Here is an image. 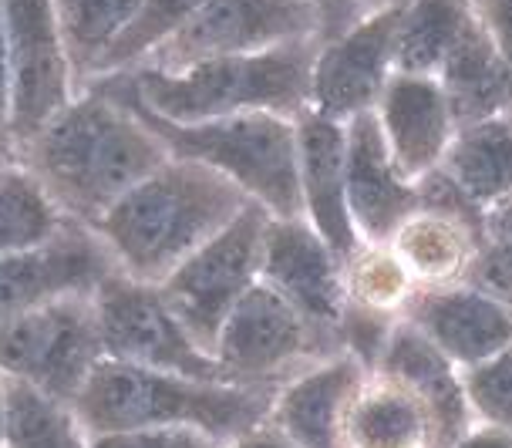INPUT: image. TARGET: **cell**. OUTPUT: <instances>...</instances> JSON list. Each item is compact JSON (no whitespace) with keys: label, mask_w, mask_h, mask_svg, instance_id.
<instances>
[{"label":"cell","mask_w":512,"mask_h":448,"mask_svg":"<svg viewBox=\"0 0 512 448\" xmlns=\"http://www.w3.org/2000/svg\"><path fill=\"white\" fill-rule=\"evenodd\" d=\"M465 283H472L475 290H482V294L492 297L499 307H506L512 314V240L489 236L479 246V253H475Z\"/></svg>","instance_id":"cell-32"},{"label":"cell","mask_w":512,"mask_h":448,"mask_svg":"<svg viewBox=\"0 0 512 448\" xmlns=\"http://www.w3.org/2000/svg\"><path fill=\"white\" fill-rule=\"evenodd\" d=\"M4 24L11 54L7 135L17 149L78 95V81L51 0H4Z\"/></svg>","instance_id":"cell-11"},{"label":"cell","mask_w":512,"mask_h":448,"mask_svg":"<svg viewBox=\"0 0 512 448\" xmlns=\"http://www.w3.org/2000/svg\"><path fill=\"white\" fill-rule=\"evenodd\" d=\"M482 213L512 199V115L459 125L442 169Z\"/></svg>","instance_id":"cell-24"},{"label":"cell","mask_w":512,"mask_h":448,"mask_svg":"<svg viewBox=\"0 0 512 448\" xmlns=\"http://www.w3.org/2000/svg\"><path fill=\"white\" fill-rule=\"evenodd\" d=\"M102 358L91 297H68L0 324V371L64 405H75Z\"/></svg>","instance_id":"cell-8"},{"label":"cell","mask_w":512,"mask_h":448,"mask_svg":"<svg viewBox=\"0 0 512 448\" xmlns=\"http://www.w3.org/2000/svg\"><path fill=\"white\" fill-rule=\"evenodd\" d=\"M297 128V182L300 216L324 236L327 246L347 260L361 246L347 209L344 182V125L317 115L314 108L294 118Z\"/></svg>","instance_id":"cell-18"},{"label":"cell","mask_w":512,"mask_h":448,"mask_svg":"<svg viewBox=\"0 0 512 448\" xmlns=\"http://www.w3.org/2000/svg\"><path fill=\"white\" fill-rule=\"evenodd\" d=\"M472 4H479V0H472Z\"/></svg>","instance_id":"cell-43"},{"label":"cell","mask_w":512,"mask_h":448,"mask_svg":"<svg viewBox=\"0 0 512 448\" xmlns=\"http://www.w3.org/2000/svg\"><path fill=\"white\" fill-rule=\"evenodd\" d=\"M341 351V337L310 324L267 283H256L223 324L213 358L226 381L283 384Z\"/></svg>","instance_id":"cell-7"},{"label":"cell","mask_w":512,"mask_h":448,"mask_svg":"<svg viewBox=\"0 0 512 448\" xmlns=\"http://www.w3.org/2000/svg\"><path fill=\"white\" fill-rule=\"evenodd\" d=\"M203 4L206 0H142L135 21L128 24V31L112 44V51L102 58V64H98V71L91 81L128 75V71L142 68V64L149 61L162 44H166L169 38H176L182 27L203 11Z\"/></svg>","instance_id":"cell-29"},{"label":"cell","mask_w":512,"mask_h":448,"mask_svg":"<svg viewBox=\"0 0 512 448\" xmlns=\"http://www.w3.org/2000/svg\"><path fill=\"white\" fill-rule=\"evenodd\" d=\"M482 24L489 27V34L499 44V54L509 68V81H512V0H479L475 4Z\"/></svg>","instance_id":"cell-35"},{"label":"cell","mask_w":512,"mask_h":448,"mask_svg":"<svg viewBox=\"0 0 512 448\" xmlns=\"http://www.w3.org/2000/svg\"><path fill=\"white\" fill-rule=\"evenodd\" d=\"M371 371L391 374V378L401 381L405 388H411L422 398V405L428 408V415L435 422L438 448L455 442L475 422L469 398H465L462 368L455 361H448L408 320H398L395 324V331H391L388 344H384L381 358Z\"/></svg>","instance_id":"cell-20"},{"label":"cell","mask_w":512,"mask_h":448,"mask_svg":"<svg viewBox=\"0 0 512 448\" xmlns=\"http://www.w3.org/2000/svg\"><path fill=\"white\" fill-rule=\"evenodd\" d=\"M462 381L475 422L512 428V344L465 368Z\"/></svg>","instance_id":"cell-31"},{"label":"cell","mask_w":512,"mask_h":448,"mask_svg":"<svg viewBox=\"0 0 512 448\" xmlns=\"http://www.w3.org/2000/svg\"><path fill=\"white\" fill-rule=\"evenodd\" d=\"M304 4L317 14V44L341 38L361 17H368L358 7V0H304Z\"/></svg>","instance_id":"cell-34"},{"label":"cell","mask_w":512,"mask_h":448,"mask_svg":"<svg viewBox=\"0 0 512 448\" xmlns=\"http://www.w3.org/2000/svg\"><path fill=\"white\" fill-rule=\"evenodd\" d=\"M297 41H317V14L304 0H206L142 68L182 71L199 61L243 58Z\"/></svg>","instance_id":"cell-10"},{"label":"cell","mask_w":512,"mask_h":448,"mask_svg":"<svg viewBox=\"0 0 512 448\" xmlns=\"http://www.w3.org/2000/svg\"><path fill=\"white\" fill-rule=\"evenodd\" d=\"M472 17V0H408L398 21L395 71L435 78Z\"/></svg>","instance_id":"cell-26"},{"label":"cell","mask_w":512,"mask_h":448,"mask_svg":"<svg viewBox=\"0 0 512 448\" xmlns=\"http://www.w3.org/2000/svg\"><path fill=\"white\" fill-rule=\"evenodd\" d=\"M486 240V226L472 223V219L459 213H448V209L422 203L398 226V233L388 243L405 260L418 290H435L465 283L475 253Z\"/></svg>","instance_id":"cell-21"},{"label":"cell","mask_w":512,"mask_h":448,"mask_svg":"<svg viewBox=\"0 0 512 448\" xmlns=\"http://www.w3.org/2000/svg\"><path fill=\"white\" fill-rule=\"evenodd\" d=\"M98 88L112 91L115 98L132 108L145 125L159 135L172 159H189L199 166L216 169L233 186L246 192V199L263 206L273 219L300 216V182H297V128L287 115H233L209 118V122L179 125L169 118L152 115L135 98L112 85Z\"/></svg>","instance_id":"cell-5"},{"label":"cell","mask_w":512,"mask_h":448,"mask_svg":"<svg viewBox=\"0 0 512 448\" xmlns=\"http://www.w3.org/2000/svg\"><path fill=\"white\" fill-rule=\"evenodd\" d=\"M445 448H512V428L472 422L459 438H455V442H448Z\"/></svg>","instance_id":"cell-36"},{"label":"cell","mask_w":512,"mask_h":448,"mask_svg":"<svg viewBox=\"0 0 512 448\" xmlns=\"http://www.w3.org/2000/svg\"><path fill=\"white\" fill-rule=\"evenodd\" d=\"M260 283L277 290L310 324L337 334L347 307L344 260L304 216L267 219L260 250Z\"/></svg>","instance_id":"cell-14"},{"label":"cell","mask_w":512,"mask_h":448,"mask_svg":"<svg viewBox=\"0 0 512 448\" xmlns=\"http://www.w3.org/2000/svg\"><path fill=\"white\" fill-rule=\"evenodd\" d=\"M374 122L391 159L415 182L442 169L448 145L459 132L442 85L428 75H405V71H395L388 88L381 91Z\"/></svg>","instance_id":"cell-16"},{"label":"cell","mask_w":512,"mask_h":448,"mask_svg":"<svg viewBox=\"0 0 512 448\" xmlns=\"http://www.w3.org/2000/svg\"><path fill=\"white\" fill-rule=\"evenodd\" d=\"M341 448H438L422 398L384 371H368L344 411Z\"/></svg>","instance_id":"cell-22"},{"label":"cell","mask_w":512,"mask_h":448,"mask_svg":"<svg viewBox=\"0 0 512 448\" xmlns=\"http://www.w3.org/2000/svg\"><path fill=\"white\" fill-rule=\"evenodd\" d=\"M91 448H223L199 428H135V432L95 435Z\"/></svg>","instance_id":"cell-33"},{"label":"cell","mask_w":512,"mask_h":448,"mask_svg":"<svg viewBox=\"0 0 512 448\" xmlns=\"http://www.w3.org/2000/svg\"><path fill=\"white\" fill-rule=\"evenodd\" d=\"M246 206V192L216 169L169 155L91 230L122 273L142 283H162Z\"/></svg>","instance_id":"cell-2"},{"label":"cell","mask_w":512,"mask_h":448,"mask_svg":"<svg viewBox=\"0 0 512 448\" xmlns=\"http://www.w3.org/2000/svg\"><path fill=\"white\" fill-rule=\"evenodd\" d=\"M401 320L415 324L462 371L512 344V314L472 283L418 290Z\"/></svg>","instance_id":"cell-19"},{"label":"cell","mask_w":512,"mask_h":448,"mask_svg":"<svg viewBox=\"0 0 512 448\" xmlns=\"http://www.w3.org/2000/svg\"><path fill=\"white\" fill-rule=\"evenodd\" d=\"M71 219L21 159L0 169V256L38 250L58 240Z\"/></svg>","instance_id":"cell-25"},{"label":"cell","mask_w":512,"mask_h":448,"mask_svg":"<svg viewBox=\"0 0 512 448\" xmlns=\"http://www.w3.org/2000/svg\"><path fill=\"white\" fill-rule=\"evenodd\" d=\"M277 388L182 378L102 358L71 408L91 438L135 428H199L226 445L267 422Z\"/></svg>","instance_id":"cell-3"},{"label":"cell","mask_w":512,"mask_h":448,"mask_svg":"<svg viewBox=\"0 0 512 448\" xmlns=\"http://www.w3.org/2000/svg\"><path fill=\"white\" fill-rule=\"evenodd\" d=\"M51 4L81 91L95 78L98 64L112 51V44L135 21L142 0H51Z\"/></svg>","instance_id":"cell-27"},{"label":"cell","mask_w":512,"mask_h":448,"mask_svg":"<svg viewBox=\"0 0 512 448\" xmlns=\"http://www.w3.org/2000/svg\"><path fill=\"white\" fill-rule=\"evenodd\" d=\"M223 448H297L294 442H287L277 428H270L267 422L256 425L253 432H246L240 438H233V442H226Z\"/></svg>","instance_id":"cell-38"},{"label":"cell","mask_w":512,"mask_h":448,"mask_svg":"<svg viewBox=\"0 0 512 448\" xmlns=\"http://www.w3.org/2000/svg\"><path fill=\"white\" fill-rule=\"evenodd\" d=\"M435 81L442 85L452 115L459 125L486 122L496 115H512V81L509 68L499 54L496 38L482 24L479 11L448 51L445 64L438 68Z\"/></svg>","instance_id":"cell-23"},{"label":"cell","mask_w":512,"mask_h":448,"mask_svg":"<svg viewBox=\"0 0 512 448\" xmlns=\"http://www.w3.org/2000/svg\"><path fill=\"white\" fill-rule=\"evenodd\" d=\"M4 448H91V435L81 428L71 405L11 381Z\"/></svg>","instance_id":"cell-30"},{"label":"cell","mask_w":512,"mask_h":448,"mask_svg":"<svg viewBox=\"0 0 512 448\" xmlns=\"http://www.w3.org/2000/svg\"><path fill=\"white\" fill-rule=\"evenodd\" d=\"M408 0H358V7L364 14H378V11H388V7H401Z\"/></svg>","instance_id":"cell-41"},{"label":"cell","mask_w":512,"mask_h":448,"mask_svg":"<svg viewBox=\"0 0 512 448\" xmlns=\"http://www.w3.org/2000/svg\"><path fill=\"white\" fill-rule=\"evenodd\" d=\"M91 300H95L102 354L108 361L182 374V378H223L213 354H206L192 341L186 327L179 324V317L172 314L159 283H142L115 270L91 294Z\"/></svg>","instance_id":"cell-9"},{"label":"cell","mask_w":512,"mask_h":448,"mask_svg":"<svg viewBox=\"0 0 512 448\" xmlns=\"http://www.w3.org/2000/svg\"><path fill=\"white\" fill-rule=\"evenodd\" d=\"M267 219V209L250 203L230 226H223L213 240L186 256L159 283L172 314L206 354L216 351L219 331L236 304L260 283V250Z\"/></svg>","instance_id":"cell-6"},{"label":"cell","mask_w":512,"mask_h":448,"mask_svg":"<svg viewBox=\"0 0 512 448\" xmlns=\"http://www.w3.org/2000/svg\"><path fill=\"white\" fill-rule=\"evenodd\" d=\"M344 182L347 209L361 243H388L398 226L422 206L418 182L391 159L374 112L344 125Z\"/></svg>","instance_id":"cell-15"},{"label":"cell","mask_w":512,"mask_h":448,"mask_svg":"<svg viewBox=\"0 0 512 448\" xmlns=\"http://www.w3.org/2000/svg\"><path fill=\"white\" fill-rule=\"evenodd\" d=\"M11 159H14V142H11V135L0 128V169H4Z\"/></svg>","instance_id":"cell-42"},{"label":"cell","mask_w":512,"mask_h":448,"mask_svg":"<svg viewBox=\"0 0 512 448\" xmlns=\"http://www.w3.org/2000/svg\"><path fill=\"white\" fill-rule=\"evenodd\" d=\"M415 294L418 283L391 243H361L344 260L347 304L401 320Z\"/></svg>","instance_id":"cell-28"},{"label":"cell","mask_w":512,"mask_h":448,"mask_svg":"<svg viewBox=\"0 0 512 448\" xmlns=\"http://www.w3.org/2000/svg\"><path fill=\"white\" fill-rule=\"evenodd\" d=\"M7 408H11V378L0 371V448L7 445Z\"/></svg>","instance_id":"cell-40"},{"label":"cell","mask_w":512,"mask_h":448,"mask_svg":"<svg viewBox=\"0 0 512 448\" xmlns=\"http://www.w3.org/2000/svg\"><path fill=\"white\" fill-rule=\"evenodd\" d=\"M115 270L98 233L71 219L58 240L0 256V324L68 297H91Z\"/></svg>","instance_id":"cell-13"},{"label":"cell","mask_w":512,"mask_h":448,"mask_svg":"<svg viewBox=\"0 0 512 448\" xmlns=\"http://www.w3.org/2000/svg\"><path fill=\"white\" fill-rule=\"evenodd\" d=\"M486 230H489V236H506V240H512V199L496 206L486 216Z\"/></svg>","instance_id":"cell-39"},{"label":"cell","mask_w":512,"mask_h":448,"mask_svg":"<svg viewBox=\"0 0 512 448\" xmlns=\"http://www.w3.org/2000/svg\"><path fill=\"white\" fill-rule=\"evenodd\" d=\"M401 7L361 17L341 38L317 44L310 71V108L317 115L347 125L351 118L374 112L381 91L395 75Z\"/></svg>","instance_id":"cell-12"},{"label":"cell","mask_w":512,"mask_h":448,"mask_svg":"<svg viewBox=\"0 0 512 448\" xmlns=\"http://www.w3.org/2000/svg\"><path fill=\"white\" fill-rule=\"evenodd\" d=\"M368 371L347 351L310 364L277 388L267 425L297 448H341L344 411Z\"/></svg>","instance_id":"cell-17"},{"label":"cell","mask_w":512,"mask_h":448,"mask_svg":"<svg viewBox=\"0 0 512 448\" xmlns=\"http://www.w3.org/2000/svg\"><path fill=\"white\" fill-rule=\"evenodd\" d=\"M11 125V54H7V24L4 0H0V128Z\"/></svg>","instance_id":"cell-37"},{"label":"cell","mask_w":512,"mask_h":448,"mask_svg":"<svg viewBox=\"0 0 512 448\" xmlns=\"http://www.w3.org/2000/svg\"><path fill=\"white\" fill-rule=\"evenodd\" d=\"M314 58L317 41H297L243 58L199 61L182 71L139 68L128 75L102 78V85L125 91L152 115L179 125L256 112L297 118L310 108Z\"/></svg>","instance_id":"cell-4"},{"label":"cell","mask_w":512,"mask_h":448,"mask_svg":"<svg viewBox=\"0 0 512 448\" xmlns=\"http://www.w3.org/2000/svg\"><path fill=\"white\" fill-rule=\"evenodd\" d=\"M61 213L95 226L132 186L169 159L159 135L112 91L81 88L51 122L14 149Z\"/></svg>","instance_id":"cell-1"}]
</instances>
